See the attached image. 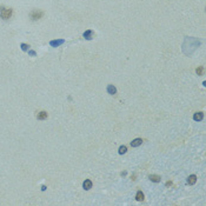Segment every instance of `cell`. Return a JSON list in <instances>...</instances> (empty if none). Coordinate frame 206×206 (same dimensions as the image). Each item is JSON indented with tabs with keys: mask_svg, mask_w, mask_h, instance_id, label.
<instances>
[{
	"mask_svg": "<svg viewBox=\"0 0 206 206\" xmlns=\"http://www.w3.org/2000/svg\"><path fill=\"white\" fill-rule=\"evenodd\" d=\"M11 17H12V10L5 6H1L0 7V18L2 20H8Z\"/></svg>",
	"mask_w": 206,
	"mask_h": 206,
	"instance_id": "1",
	"label": "cell"
},
{
	"mask_svg": "<svg viewBox=\"0 0 206 206\" xmlns=\"http://www.w3.org/2000/svg\"><path fill=\"white\" fill-rule=\"evenodd\" d=\"M42 16H44V12L40 10H33L30 13V18H31L32 20H39V19H41Z\"/></svg>",
	"mask_w": 206,
	"mask_h": 206,
	"instance_id": "2",
	"label": "cell"
},
{
	"mask_svg": "<svg viewBox=\"0 0 206 206\" xmlns=\"http://www.w3.org/2000/svg\"><path fill=\"white\" fill-rule=\"evenodd\" d=\"M65 44V40L64 39H57V40H51L50 41V45L52 46V47H59L60 45H63Z\"/></svg>",
	"mask_w": 206,
	"mask_h": 206,
	"instance_id": "3",
	"label": "cell"
},
{
	"mask_svg": "<svg viewBox=\"0 0 206 206\" xmlns=\"http://www.w3.org/2000/svg\"><path fill=\"white\" fill-rule=\"evenodd\" d=\"M93 34H94V33H93V31H92V30H87V31L84 32L83 37H84L86 40H91V39L93 38Z\"/></svg>",
	"mask_w": 206,
	"mask_h": 206,
	"instance_id": "4",
	"label": "cell"
},
{
	"mask_svg": "<svg viewBox=\"0 0 206 206\" xmlns=\"http://www.w3.org/2000/svg\"><path fill=\"white\" fill-rule=\"evenodd\" d=\"M143 144V139H140V138H137V139H134L131 141V146L132 147H138V146H140Z\"/></svg>",
	"mask_w": 206,
	"mask_h": 206,
	"instance_id": "5",
	"label": "cell"
},
{
	"mask_svg": "<svg viewBox=\"0 0 206 206\" xmlns=\"http://www.w3.org/2000/svg\"><path fill=\"white\" fill-rule=\"evenodd\" d=\"M92 185H93V184H92V181H91L90 179H86L84 181V184H83V187H84L86 191H89V190L92 189Z\"/></svg>",
	"mask_w": 206,
	"mask_h": 206,
	"instance_id": "6",
	"label": "cell"
},
{
	"mask_svg": "<svg viewBox=\"0 0 206 206\" xmlns=\"http://www.w3.org/2000/svg\"><path fill=\"white\" fill-rule=\"evenodd\" d=\"M47 112H45V111H41V112H39L37 114V118L39 119V120H45V119H47Z\"/></svg>",
	"mask_w": 206,
	"mask_h": 206,
	"instance_id": "7",
	"label": "cell"
},
{
	"mask_svg": "<svg viewBox=\"0 0 206 206\" xmlns=\"http://www.w3.org/2000/svg\"><path fill=\"white\" fill-rule=\"evenodd\" d=\"M148 179L151 180V181H153V183H160V180H161V178H160V175H148Z\"/></svg>",
	"mask_w": 206,
	"mask_h": 206,
	"instance_id": "8",
	"label": "cell"
},
{
	"mask_svg": "<svg viewBox=\"0 0 206 206\" xmlns=\"http://www.w3.org/2000/svg\"><path fill=\"white\" fill-rule=\"evenodd\" d=\"M196 181H197V175H191L190 177L187 178V184H189V185H194Z\"/></svg>",
	"mask_w": 206,
	"mask_h": 206,
	"instance_id": "9",
	"label": "cell"
},
{
	"mask_svg": "<svg viewBox=\"0 0 206 206\" xmlns=\"http://www.w3.org/2000/svg\"><path fill=\"white\" fill-rule=\"evenodd\" d=\"M203 118H204V113L203 112H197V113H194V116H193V119L196 122H200V120H203Z\"/></svg>",
	"mask_w": 206,
	"mask_h": 206,
	"instance_id": "10",
	"label": "cell"
},
{
	"mask_svg": "<svg viewBox=\"0 0 206 206\" xmlns=\"http://www.w3.org/2000/svg\"><path fill=\"white\" fill-rule=\"evenodd\" d=\"M107 93L108 94H116L117 93V89L114 85H108L107 86Z\"/></svg>",
	"mask_w": 206,
	"mask_h": 206,
	"instance_id": "11",
	"label": "cell"
},
{
	"mask_svg": "<svg viewBox=\"0 0 206 206\" xmlns=\"http://www.w3.org/2000/svg\"><path fill=\"white\" fill-rule=\"evenodd\" d=\"M136 199H137L138 201H143L144 200V193L140 190L137 192V194H136Z\"/></svg>",
	"mask_w": 206,
	"mask_h": 206,
	"instance_id": "12",
	"label": "cell"
},
{
	"mask_svg": "<svg viewBox=\"0 0 206 206\" xmlns=\"http://www.w3.org/2000/svg\"><path fill=\"white\" fill-rule=\"evenodd\" d=\"M118 152H119V154H125L127 152V147L125 145H122V146L119 147V151H118Z\"/></svg>",
	"mask_w": 206,
	"mask_h": 206,
	"instance_id": "13",
	"label": "cell"
},
{
	"mask_svg": "<svg viewBox=\"0 0 206 206\" xmlns=\"http://www.w3.org/2000/svg\"><path fill=\"white\" fill-rule=\"evenodd\" d=\"M20 47H21V50H22V51H25V52H26V51H28V50H30V45H27V44H21Z\"/></svg>",
	"mask_w": 206,
	"mask_h": 206,
	"instance_id": "14",
	"label": "cell"
},
{
	"mask_svg": "<svg viewBox=\"0 0 206 206\" xmlns=\"http://www.w3.org/2000/svg\"><path fill=\"white\" fill-rule=\"evenodd\" d=\"M203 71H204V69H203L201 66H199V67L197 69V73H198V75H201V74H203Z\"/></svg>",
	"mask_w": 206,
	"mask_h": 206,
	"instance_id": "15",
	"label": "cell"
},
{
	"mask_svg": "<svg viewBox=\"0 0 206 206\" xmlns=\"http://www.w3.org/2000/svg\"><path fill=\"white\" fill-rule=\"evenodd\" d=\"M28 54H30L31 57H36V52H34V51H31V50H28Z\"/></svg>",
	"mask_w": 206,
	"mask_h": 206,
	"instance_id": "16",
	"label": "cell"
}]
</instances>
